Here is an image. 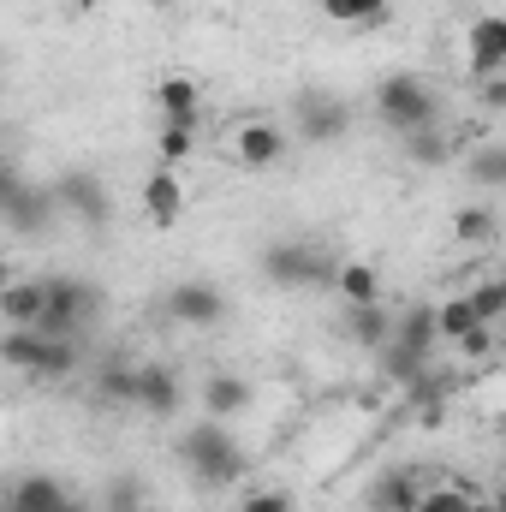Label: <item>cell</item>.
I'll return each instance as SVG.
<instances>
[{"mask_svg": "<svg viewBox=\"0 0 506 512\" xmlns=\"http://www.w3.org/2000/svg\"><path fill=\"white\" fill-rule=\"evenodd\" d=\"M179 465L203 483V489H233L245 477V447L221 417H203L179 435Z\"/></svg>", "mask_w": 506, "mask_h": 512, "instance_id": "1", "label": "cell"}, {"mask_svg": "<svg viewBox=\"0 0 506 512\" xmlns=\"http://www.w3.org/2000/svg\"><path fill=\"white\" fill-rule=\"evenodd\" d=\"M262 280L280 286V292H310V286H334L340 280V256L322 251V245H304V239H274L256 256Z\"/></svg>", "mask_w": 506, "mask_h": 512, "instance_id": "2", "label": "cell"}, {"mask_svg": "<svg viewBox=\"0 0 506 512\" xmlns=\"http://www.w3.org/2000/svg\"><path fill=\"white\" fill-rule=\"evenodd\" d=\"M42 298H48V310H42L36 328L48 340H78L102 316V286H90L78 274H42Z\"/></svg>", "mask_w": 506, "mask_h": 512, "instance_id": "3", "label": "cell"}, {"mask_svg": "<svg viewBox=\"0 0 506 512\" xmlns=\"http://www.w3.org/2000/svg\"><path fill=\"white\" fill-rule=\"evenodd\" d=\"M376 114L387 131H399V137H411V131L435 126L441 120V96L429 90V78H417V72H393V78H381L376 84Z\"/></svg>", "mask_w": 506, "mask_h": 512, "instance_id": "4", "label": "cell"}, {"mask_svg": "<svg viewBox=\"0 0 506 512\" xmlns=\"http://www.w3.org/2000/svg\"><path fill=\"white\" fill-rule=\"evenodd\" d=\"M0 215H6V227H12L18 239H36V233L60 215L54 185H24V173L6 167V173H0Z\"/></svg>", "mask_w": 506, "mask_h": 512, "instance_id": "5", "label": "cell"}, {"mask_svg": "<svg viewBox=\"0 0 506 512\" xmlns=\"http://www.w3.org/2000/svg\"><path fill=\"white\" fill-rule=\"evenodd\" d=\"M54 203H60V215H72L78 227H108V221H114V197H108V185H102L90 167L60 173V179H54Z\"/></svg>", "mask_w": 506, "mask_h": 512, "instance_id": "6", "label": "cell"}, {"mask_svg": "<svg viewBox=\"0 0 506 512\" xmlns=\"http://www.w3.org/2000/svg\"><path fill=\"white\" fill-rule=\"evenodd\" d=\"M167 316L179 322V328H215L221 316H227V292L215 286V280H179V286H167Z\"/></svg>", "mask_w": 506, "mask_h": 512, "instance_id": "7", "label": "cell"}, {"mask_svg": "<svg viewBox=\"0 0 506 512\" xmlns=\"http://www.w3.org/2000/svg\"><path fill=\"white\" fill-rule=\"evenodd\" d=\"M465 54H471V78H501L506 72V12H483L471 18V36H465Z\"/></svg>", "mask_w": 506, "mask_h": 512, "instance_id": "8", "label": "cell"}, {"mask_svg": "<svg viewBox=\"0 0 506 512\" xmlns=\"http://www.w3.org/2000/svg\"><path fill=\"white\" fill-rule=\"evenodd\" d=\"M233 155H239L245 173H268V167L286 161V131L274 126V120H245L239 137H233Z\"/></svg>", "mask_w": 506, "mask_h": 512, "instance_id": "9", "label": "cell"}, {"mask_svg": "<svg viewBox=\"0 0 506 512\" xmlns=\"http://www.w3.org/2000/svg\"><path fill=\"white\" fill-rule=\"evenodd\" d=\"M393 328H399V310H387V304H346L340 310V334L364 352H381L393 340Z\"/></svg>", "mask_w": 506, "mask_h": 512, "instance_id": "10", "label": "cell"}, {"mask_svg": "<svg viewBox=\"0 0 506 512\" xmlns=\"http://www.w3.org/2000/svg\"><path fill=\"white\" fill-rule=\"evenodd\" d=\"M66 501H72V489L48 471L12 477V489H6V512H66Z\"/></svg>", "mask_w": 506, "mask_h": 512, "instance_id": "11", "label": "cell"}, {"mask_svg": "<svg viewBox=\"0 0 506 512\" xmlns=\"http://www.w3.org/2000/svg\"><path fill=\"white\" fill-rule=\"evenodd\" d=\"M179 399H185V387H179V370L173 364H137V411L173 417Z\"/></svg>", "mask_w": 506, "mask_h": 512, "instance_id": "12", "label": "cell"}, {"mask_svg": "<svg viewBox=\"0 0 506 512\" xmlns=\"http://www.w3.org/2000/svg\"><path fill=\"white\" fill-rule=\"evenodd\" d=\"M143 215H149L155 227H173V221L185 215V185H179V167H155V173L143 179Z\"/></svg>", "mask_w": 506, "mask_h": 512, "instance_id": "13", "label": "cell"}, {"mask_svg": "<svg viewBox=\"0 0 506 512\" xmlns=\"http://www.w3.org/2000/svg\"><path fill=\"white\" fill-rule=\"evenodd\" d=\"M155 108H161V126H191L197 131L203 90H197L191 78H161V84H155Z\"/></svg>", "mask_w": 506, "mask_h": 512, "instance_id": "14", "label": "cell"}, {"mask_svg": "<svg viewBox=\"0 0 506 512\" xmlns=\"http://www.w3.org/2000/svg\"><path fill=\"white\" fill-rule=\"evenodd\" d=\"M346 126H352V114H346L340 96H304V102H298V131H304L310 143H328V137H340Z\"/></svg>", "mask_w": 506, "mask_h": 512, "instance_id": "15", "label": "cell"}, {"mask_svg": "<svg viewBox=\"0 0 506 512\" xmlns=\"http://www.w3.org/2000/svg\"><path fill=\"white\" fill-rule=\"evenodd\" d=\"M393 340L429 358V352L441 346V304H405V310H399V328H393Z\"/></svg>", "mask_w": 506, "mask_h": 512, "instance_id": "16", "label": "cell"}, {"mask_svg": "<svg viewBox=\"0 0 506 512\" xmlns=\"http://www.w3.org/2000/svg\"><path fill=\"white\" fill-rule=\"evenodd\" d=\"M90 399H96L102 411H126V405H137V364L108 358V364L96 370V382H90Z\"/></svg>", "mask_w": 506, "mask_h": 512, "instance_id": "17", "label": "cell"}, {"mask_svg": "<svg viewBox=\"0 0 506 512\" xmlns=\"http://www.w3.org/2000/svg\"><path fill=\"white\" fill-rule=\"evenodd\" d=\"M42 310H48L42 280H6V286H0V316H6V328H36Z\"/></svg>", "mask_w": 506, "mask_h": 512, "instance_id": "18", "label": "cell"}, {"mask_svg": "<svg viewBox=\"0 0 506 512\" xmlns=\"http://www.w3.org/2000/svg\"><path fill=\"white\" fill-rule=\"evenodd\" d=\"M423 495H429V489H423L411 471H387V477L370 483V512H417Z\"/></svg>", "mask_w": 506, "mask_h": 512, "instance_id": "19", "label": "cell"}, {"mask_svg": "<svg viewBox=\"0 0 506 512\" xmlns=\"http://www.w3.org/2000/svg\"><path fill=\"white\" fill-rule=\"evenodd\" d=\"M245 405H251V382H245V376H227V370H221V376L203 382V411H209V417L227 423V417H239Z\"/></svg>", "mask_w": 506, "mask_h": 512, "instance_id": "20", "label": "cell"}, {"mask_svg": "<svg viewBox=\"0 0 506 512\" xmlns=\"http://www.w3.org/2000/svg\"><path fill=\"white\" fill-rule=\"evenodd\" d=\"M376 364H381V376H387V382H399V387H417L423 376H429V358H423V352H411V346H399V340H387V346H381Z\"/></svg>", "mask_w": 506, "mask_h": 512, "instance_id": "21", "label": "cell"}, {"mask_svg": "<svg viewBox=\"0 0 506 512\" xmlns=\"http://www.w3.org/2000/svg\"><path fill=\"white\" fill-rule=\"evenodd\" d=\"M36 334H42V328H36ZM78 364H84L78 340H48V334H42V352H36V370H30V376H42V382H66Z\"/></svg>", "mask_w": 506, "mask_h": 512, "instance_id": "22", "label": "cell"}, {"mask_svg": "<svg viewBox=\"0 0 506 512\" xmlns=\"http://www.w3.org/2000/svg\"><path fill=\"white\" fill-rule=\"evenodd\" d=\"M334 292H340V304H381V274L370 262H340Z\"/></svg>", "mask_w": 506, "mask_h": 512, "instance_id": "23", "label": "cell"}, {"mask_svg": "<svg viewBox=\"0 0 506 512\" xmlns=\"http://www.w3.org/2000/svg\"><path fill=\"white\" fill-rule=\"evenodd\" d=\"M36 352H42V334H36V328H6V334H0V364H6V370H24V376H30V370H36Z\"/></svg>", "mask_w": 506, "mask_h": 512, "instance_id": "24", "label": "cell"}, {"mask_svg": "<svg viewBox=\"0 0 506 512\" xmlns=\"http://www.w3.org/2000/svg\"><path fill=\"white\" fill-rule=\"evenodd\" d=\"M102 512H143V477L137 471H120V477H108V489H102Z\"/></svg>", "mask_w": 506, "mask_h": 512, "instance_id": "25", "label": "cell"}, {"mask_svg": "<svg viewBox=\"0 0 506 512\" xmlns=\"http://www.w3.org/2000/svg\"><path fill=\"white\" fill-rule=\"evenodd\" d=\"M471 328H483L477 304H471L465 292H459V298H447V304H441V340H453V346H459V340H465Z\"/></svg>", "mask_w": 506, "mask_h": 512, "instance_id": "26", "label": "cell"}, {"mask_svg": "<svg viewBox=\"0 0 506 512\" xmlns=\"http://www.w3.org/2000/svg\"><path fill=\"white\" fill-rule=\"evenodd\" d=\"M387 6H393V0H322V12H328L334 24H381Z\"/></svg>", "mask_w": 506, "mask_h": 512, "instance_id": "27", "label": "cell"}, {"mask_svg": "<svg viewBox=\"0 0 506 512\" xmlns=\"http://www.w3.org/2000/svg\"><path fill=\"white\" fill-rule=\"evenodd\" d=\"M453 239H459V245H489V239H495V209H477V203L459 209V215H453Z\"/></svg>", "mask_w": 506, "mask_h": 512, "instance_id": "28", "label": "cell"}, {"mask_svg": "<svg viewBox=\"0 0 506 512\" xmlns=\"http://www.w3.org/2000/svg\"><path fill=\"white\" fill-rule=\"evenodd\" d=\"M155 149H161V167H185V161H191V149H197V131H191V126H161Z\"/></svg>", "mask_w": 506, "mask_h": 512, "instance_id": "29", "label": "cell"}, {"mask_svg": "<svg viewBox=\"0 0 506 512\" xmlns=\"http://www.w3.org/2000/svg\"><path fill=\"white\" fill-rule=\"evenodd\" d=\"M465 298L477 304V316H483L489 328H495V322H501V316H506V280H477V286H471Z\"/></svg>", "mask_w": 506, "mask_h": 512, "instance_id": "30", "label": "cell"}, {"mask_svg": "<svg viewBox=\"0 0 506 512\" xmlns=\"http://www.w3.org/2000/svg\"><path fill=\"white\" fill-rule=\"evenodd\" d=\"M417 512H483L471 501V489H459V483H441V489H429L423 495V507Z\"/></svg>", "mask_w": 506, "mask_h": 512, "instance_id": "31", "label": "cell"}, {"mask_svg": "<svg viewBox=\"0 0 506 512\" xmlns=\"http://www.w3.org/2000/svg\"><path fill=\"white\" fill-rule=\"evenodd\" d=\"M471 179H477V185H506V149L501 143H483V149L471 155Z\"/></svg>", "mask_w": 506, "mask_h": 512, "instance_id": "32", "label": "cell"}, {"mask_svg": "<svg viewBox=\"0 0 506 512\" xmlns=\"http://www.w3.org/2000/svg\"><path fill=\"white\" fill-rule=\"evenodd\" d=\"M405 149H411V155H417L423 167H441V161H447V137H441L435 126L411 131V137H405Z\"/></svg>", "mask_w": 506, "mask_h": 512, "instance_id": "33", "label": "cell"}, {"mask_svg": "<svg viewBox=\"0 0 506 512\" xmlns=\"http://www.w3.org/2000/svg\"><path fill=\"white\" fill-rule=\"evenodd\" d=\"M239 512H292V495L286 489H256V495L239 501Z\"/></svg>", "mask_w": 506, "mask_h": 512, "instance_id": "34", "label": "cell"}, {"mask_svg": "<svg viewBox=\"0 0 506 512\" xmlns=\"http://www.w3.org/2000/svg\"><path fill=\"white\" fill-rule=\"evenodd\" d=\"M489 346H495V334H489V322H483V328H471V334L459 340V352H465V358H483Z\"/></svg>", "mask_w": 506, "mask_h": 512, "instance_id": "35", "label": "cell"}, {"mask_svg": "<svg viewBox=\"0 0 506 512\" xmlns=\"http://www.w3.org/2000/svg\"><path fill=\"white\" fill-rule=\"evenodd\" d=\"M477 96H483V108H506V72H501V78H483V90H477Z\"/></svg>", "mask_w": 506, "mask_h": 512, "instance_id": "36", "label": "cell"}, {"mask_svg": "<svg viewBox=\"0 0 506 512\" xmlns=\"http://www.w3.org/2000/svg\"><path fill=\"white\" fill-rule=\"evenodd\" d=\"M66 512H102V507H90V501H78V495H72V501H66Z\"/></svg>", "mask_w": 506, "mask_h": 512, "instance_id": "37", "label": "cell"}, {"mask_svg": "<svg viewBox=\"0 0 506 512\" xmlns=\"http://www.w3.org/2000/svg\"><path fill=\"white\" fill-rule=\"evenodd\" d=\"M495 512H506V483H501V489H495Z\"/></svg>", "mask_w": 506, "mask_h": 512, "instance_id": "38", "label": "cell"}, {"mask_svg": "<svg viewBox=\"0 0 506 512\" xmlns=\"http://www.w3.org/2000/svg\"><path fill=\"white\" fill-rule=\"evenodd\" d=\"M96 6H102V0H78V12H96Z\"/></svg>", "mask_w": 506, "mask_h": 512, "instance_id": "39", "label": "cell"}, {"mask_svg": "<svg viewBox=\"0 0 506 512\" xmlns=\"http://www.w3.org/2000/svg\"><path fill=\"white\" fill-rule=\"evenodd\" d=\"M495 429H501V441H506V411H501V423H495Z\"/></svg>", "mask_w": 506, "mask_h": 512, "instance_id": "40", "label": "cell"}, {"mask_svg": "<svg viewBox=\"0 0 506 512\" xmlns=\"http://www.w3.org/2000/svg\"><path fill=\"white\" fill-rule=\"evenodd\" d=\"M149 6H173V0H149Z\"/></svg>", "mask_w": 506, "mask_h": 512, "instance_id": "41", "label": "cell"}]
</instances>
